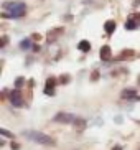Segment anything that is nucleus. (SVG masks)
Here are the masks:
<instances>
[{"mask_svg":"<svg viewBox=\"0 0 140 150\" xmlns=\"http://www.w3.org/2000/svg\"><path fill=\"white\" fill-rule=\"evenodd\" d=\"M54 120L56 122H63V124H69V122H74L76 117L73 114H68V112H59V114L54 115Z\"/></svg>","mask_w":140,"mask_h":150,"instance_id":"nucleus-3","label":"nucleus"},{"mask_svg":"<svg viewBox=\"0 0 140 150\" xmlns=\"http://www.w3.org/2000/svg\"><path fill=\"white\" fill-rule=\"evenodd\" d=\"M10 101H12V104L15 107H22L23 106L22 94H20V91H18V89H15V91H12V93H10Z\"/></svg>","mask_w":140,"mask_h":150,"instance_id":"nucleus-4","label":"nucleus"},{"mask_svg":"<svg viewBox=\"0 0 140 150\" xmlns=\"http://www.w3.org/2000/svg\"><path fill=\"white\" fill-rule=\"evenodd\" d=\"M7 41H8V38H7V36H4V38H2V46H5V43H7Z\"/></svg>","mask_w":140,"mask_h":150,"instance_id":"nucleus-21","label":"nucleus"},{"mask_svg":"<svg viewBox=\"0 0 140 150\" xmlns=\"http://www.w3.org/2000/svg\"><path fill=\"white\" fill-rule=\"evenodd\" d=\"M130 20H134V22H135L137 25H140V13H137V15H132V17H130Z\"/></svg>","mask_w":140,"mask_h":150,"instance_id":"nucleus-15","label":"nucleus"},{"mask_svg":"<svg viewBox=\"0 0 140 150\" xmlns=\"http://www.w3.org/2000/svg\"><path fill=\"white\" fill-rule=\"evenodd\" d=\"M61 28H56V30H51V31H49V33H48V38H46V40H48V43H51V41L53 40H56V36L58 35H61Z\"/></svg>","mask_w":140,"mask_h":150,"instance_id":"nucleus-7","label":"nucleus"},{"mask_svg":"<svg viewBox=\"0 0 140 150\" xmlns=\"http://www.w3.org/2000/svg\"><path fill=\"white\" fill-rule=\"evenodd\" d=\"M23 83H25V79H23V78H17V81H15V86H17V88H22Z\"/></svg>","mask_w":140,"mask_h":150,"instance_id":"nucleus-14","label":"nucleus"},{"mask_svg":"<svg viewBox=\"0 0 140 150\" xmlns=\"http://www.w3.org/2000/svg\"><path fill=\"white\" fill-rule=\"evenodd\" d=\"M31 40H36V41H38V40H41V36H40L38 33H33V35H31Z\"/></svg>","mask_w":140,"mask_h":150,"instance_id":"nucleus-18","label":"nucleus"},{"mask_svg":"<svg viewBox=\"0 0 140 150\" xmlns=\"http://www.w3.org/2000/svg\"><path fill=\"white\" fill-rule=\"evenodd\" d=\"M110 58H112V51H110V46H102L101 48V59L102 61H109Z\"/></svg>","mask_w":140,"mask_h":150,"instance_id":"nucleus-5","label":"nucleus"},{"mask_svg":"<svg viewBox=\"0 0 140 150\" xmlns=\"http://www.w3.org/2000/svg\"><path fill=\"white\" fill-rule=\"evenodd\" d=\"M0 134H2V135H5V137H13L12 134H10L8 130H5V129H0Z\"/></svg>","mask_w":140,"mask_h":150,"instance_id":"nucleus-17","label":"nucleus"},{"mask_svg":"<svg viewBox=\"0 0 140 150\" xmlns=\"http://www.w3.org/2000/svg\"><path fill=\"white\" fill-rule=\"evenodd\" d=\"M18 149H20V145H18V144H13V142H12V150H18Z\"/></svg>","mask_w":140,"mask_h":150,"instance_id":"nucleus-20","label":"nucleus"},{"mask_svg":"<svg viewBox=\"0 0 140 150\" xmlns=\"http://www.w3.org/2000/svg\"><path fill=\"white\" fill-rule=\"evenodd\" d=\"M135 89H124L122 91V97L124 99H132V97H135Z\"/></svg>","mask_w":140,"mask_h":150,"instance_id":"nucleus-9","label":"nucleus"},{"mask_svg":"<svg viewBox=\"0 0 140 150\" xmlns=\"http://www.w3.org/2000/svg\"><path fill=\"white\" fill-rule=\"evenodd\" d=\"M97 78H99V73H97V71H94V73H92V76H91V79H94V81H96Z\"/></svg>","mask_w":140,"mask_h":150,"instance_id":"nucleus-19","label":"nucleus"},{"mask_svg":"<svg viewBox=\"0 0 140 150\" xmlns=\"http://www.w3.org/2000/svg\"><path fill=\"white\" fill-rule=\"evenodd\" d=\"M74 127H76V130H84V127H86V122H84L83 119H76V120H74Z\"/></svg>","mask_w":140,"mask_h":150,"instance_id":"nucleus-10","label":"nucleus"},{"mask_svg":"<svg viewBox=\"0 0 140 150\" xmlns=\"http://www.w3.org/2000/svg\"><path fill=\"white\" fill-rule=\"evenodd\" d=\"M5 10H10V13H2L4 18H20L25 15V5L22 2H17V4H12V2H5L4 4Z\"/></svg>","mask_w":140,"mask_h":150,"instance_id":"nucleus-1","label":"nucleus"},{"mask_svg":"<svg viewBox=\"0 0 140 150\" xmlns=\"http://www.w3.org/2000/svg\"><path fill=\"white\" fill-rule=\"evenodd\" d=\"M125 28H127V30H135V28H137V23L134 22V20H130V18H129V22L125 23Z\"/></svg>","mask_w":140,"mask_h":150,"instance_id":"nucleus-13","label":"nucleus"},{"mask_svg":"<svg viewBox=\"0 0 140 150\" xmlns=\"http://www.w3.org/2000/svg\"><path fill=\"white\" fill-rule=\"evenodd\" d=\"M112 150H122V147H114Z\"/></svg>","mask_w":140,"mask_h":150,"instance_id":"nucleus-22","label":"nucleus"},{"mask_svg":"<svg viewBox=\"0 0 140 150\" xmlns=\"http://www.w3.org/2000/svg\"><path fill=\"white\" fill-rule=\"evenodd\" d=\"M134 56H135L134 50H124L122 53H120V59H132Z\"/></svg>","mask_w":140,"mask_h":150,"instance_id":"nucleus-6","label":"nucleus"},{"mask_svg":"<svg viewBox=\"0 0 140 150\" xmlns=\"http://www.w3.org/2000/svg\"><path fill=\"white\" fill-rule=\"evenodd\" d=\"M114 30H115V22H112V20H110V22L105 23V31H107V33H112Z\"/></svg>","mask_w":140,"mask_h":150,"instance_id":"nucleus-11","label":"nucleus"},{"mask_svg":"<svg viewBox=\"0 0 140 150\" xmlns=\"http://www.w3.org/2000/svg\"><path fill=\"white\" fill-rule=\"evenodd\" d=\"M59 81H61L63 84H66V83H69V76H68V74H63L61 78H59Z\"/></svg>","mask_w":140,"mask_h":150,"instance_id":"nucleus-16","label":"nucleus"},{"mask_svg":"<svg viewBox=\"0 0 140 150\" xmlns=\"http://www.w3.org/2000/svg\"><path fill=\"white\" fill-rule=\"evenodd\" d=\"M26 135L30 137V139H33L35 142H40V144H45V145H51V144H54V140H53L51 137L45 135V134H40V132H28Z\"/></svg>","mask_w":140,"mask_h":150,"instance_id":"nucleus-2","label":"nucleus"},{"mask_svg":"<svg viewBox=\"0 0 140 150\" xmlns=\"http://www.w3.org/2000/svg\"><path fill=\"white\" fill-rule=\"evenodd\" d=\"M20 46H22L23 50H28L31 46V38H26V40H23L22 43H20Z\"/></svg>","mask_w":140,"mask_h":150,"instance_id":"nucleus-12","label":"nucleus"},{"mask_svg":"<svg viewBox=\"0 0 140 150\" xmlns=\"http://www.w3.org/2000/svg\"><path fill=\"white\" fill-rule=\"evenodd\" d=\"M78 48L81 50V51H84V53H88L89 50H91V45H89L88 40H81V41H79V45H78Z\"/></svg>","mask_w":140,"mask_h":150,"instance_id":"nucleus-8","label":"nucleus"}]
</instances>
